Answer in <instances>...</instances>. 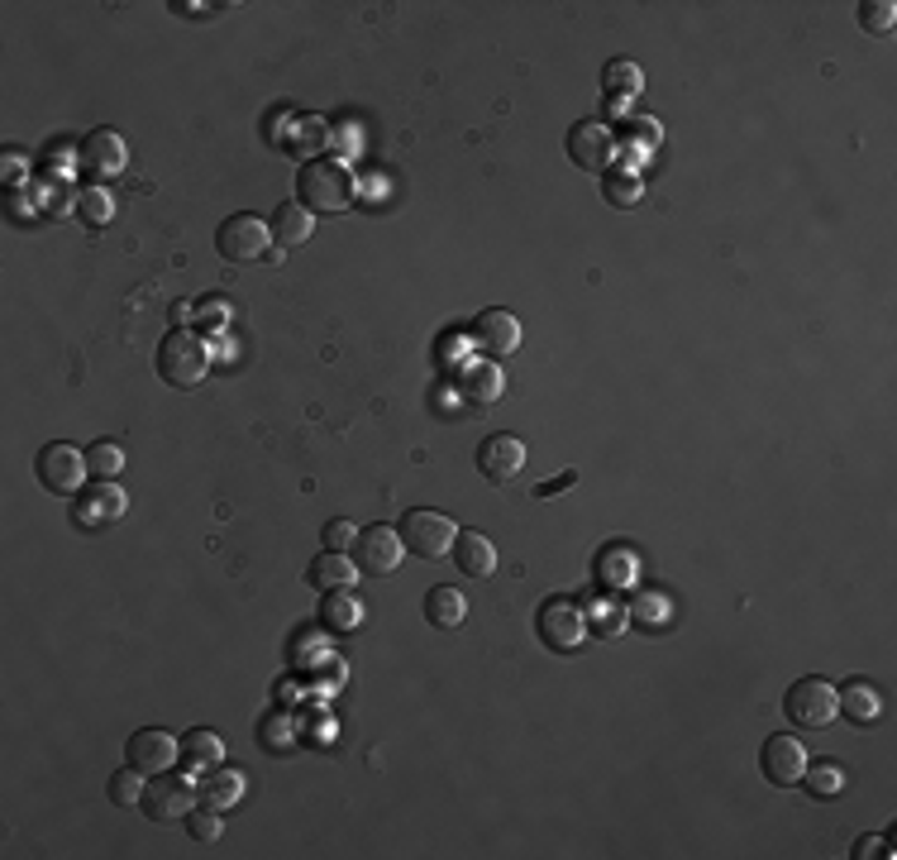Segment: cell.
Masks as SVG:
<instances>
[{
	"instance_id": "1",
	"label": "cell",
	"mask_w": 897,
	"mask_h": 860,
	"mask_svg": "<svg viewBox=\"0 0 897 860\" xmlns=\"http://www.w3.org/2000/svg\"><path fill=\"white\" fill-rule=\"evenodd\" d=\"M296 201L306 211H349L354 206V172L339 163V158H311L296 172Z\"/></svg>"
},
{
	"instance_id": "2",
	"label": "cell",
	"mask_w": 897,
	"mask_h": 860,
	"mask_svg": "<svg viewBox=\"0 0 897 860\" xmlns=\"http://www.w3.org/2000/svg\"><path fill=\"white\" fill-rule=\"evenodd\" d=\"M206 373H210V350H206V340L192 335L186 325H172L163 344H158V378H163L167 387H201L206 383Z\"/></svg>"
},
{
	"instance_id": "3",
	"label": "cell",
	"mask_w": 897,
	"mask_h": 860,
	"mask_svg": "<svg viewBox=\"0 0 897 860\" xmlns=\"http://www.w3.org/2000/svg\"><path fill=\"white\" fill-rule=\"evenodd\" d=\"M34 469H39V483L48 487L53 497H77L86 487V479H91V469H86V450H77V444H67V440L43 444Z\"/></svg>"
},
{
	"instance_id": "4",
	"label": "cell",
	"mask_w": 897,
	"mask_h": 860,
	"mask_svg": "<svg viewBox=\"0 0 897 860\" xmlns=\"http://www.w3.org/2000/svg\"><path fill=\"white\" fill-rule=\"evenodd\" d=\"M397 530H401V545H407L411 555H421V559H444L448 550H454V536H458V526L435 507H411L407 516H401Z\"/></svg>"
},
{
	"instance_id": "5",
	"label": "cell",
	"mask_w": 897,
	"mask_h": 860,
	"mask_svg": "<svg viewBox=\"0 0 897 860\" xmlns=\"http://www.w3.org/2000/svg\"><path fill=\"white\" fill-rule=\"evenodd\" d=\"M215 249H220V258H229V264H258V258L272 249V225L258 221L249 211H239V215H229V221H220V229H215Z\"/></svg>"
},
{
	"instance_id": "6",
	"label": "cell",
	"mask_w": 897,
	"mask_h": 860,
	"mask_svg": "<svg viewBox=\"0 0 897 860\" xmlns=\"http://www.w3.org/2000/svg\"><path fill=\"white\" fill-rule=\"evenodd\" d=\"M783 708L792 717V727H802V731H821V727H831L835 717H841L835 684H826V679H798V684L788 688Z\"/></svg>"
},
{
	"instance_id": "7",
	"label": "cell",
	"mask_w": 897,
	"mask_h": 860,
	"mask_svg": "<svg viewBox=\"0 0 897 860\" xmlns=\"http://www.w3.org/2000/svg\"><path fill=\"white\" fill-rule=\"evenodd\" d=\"M196 803H201V784L177 780V774H153L149 788H143V813H149L153 823H186V813H192Z\"/></svg>"
},
{
	"instance_id": "8",
	"label": "cell",
	"mask_w": 897,
	"mask_h": 860,
	"mask_svg": "<svg viewBox=\"0 0 897 860\" xmlns=\"http://www.w3.org/2000/svg\"><path fill=\"white\" fill-rule=\"evenodd\" d=\"M401 559H407V545H401V530H397V526H368V530H358V540H354V565H358V573L387 579V573L401 569Z\"/></svg>"
},
{
	"instance_id": "9",
	"label": "cell",
	"mask_w": 897,
	"mask_h": 860,
	"mask_svg": "<svg viewBox=\"0 0 897 860\" xmlns=\"http://www.w3.org/2000/svg\"><path fill=\"white\" fill-rule=\"evenodd\" d=\"M125 163H129V149L115 129H91L77 149V168L91 178V186H106L110 178H120Z\"/></svg>"
},
{
	"instance_id": "10",
	"label": "cell",
	"mask_w": 897,
	"mask_h": 860,
	"mask_svg": "<svg viewBox=\"0 0 897 860\" xmlns=\"http://www.w3.org/2000/svg\"><path fill=\"white\" fill-rule=\"evenodd\" d=\"M125 755H129V765H134L139 774H149V780H153V774H167L182 760V741L172 737V731H163V727H143V731L129 737Z\"/></svg>"
},
{
	"instance_id": "11",
	"label": "cell",
	"mask_w": 897,
	"mask_h": 860,
	"mask_svg": "<svg viewBox=\"0 0 897 860\" xmlns=\"http://www.w3.org/2000/svg\"><path fill=\"white\" fill-rule=\"evenodd\" d=\"M569 158L583 172H612V158H616V135L612 125L602 120H577L569 129Z\"/></svg>"
},
{
	"instance_id": "12",
	"label": "cell",
	"mask_w": 897,
	"mask_h": 860,
	"mask_svg": "<svg viewBox=\"0 0 897 860\" xmlns=\"http://www.w3.org/2000/svg\"><path fill=\"white\" fill-rule=\"evenodd\" d=\"M583 636H587V622L569 598H549L540 608V641L549 645V651H577V641Z\"/></svg>"
},
{
	"instance_id": "13",
	"label": "cell",
	"mask_w": 897,
	"mask_h": 860,
	"mask_svg": "<svg viewBox=\"0 0 897 860\" xmlns=\"http://www.w3.org/2000/svg\"><path fill=\"white\" fill-rule=\"evenodd\" d=\"M759 770H764V780L778 784V788L802 784V770H807L802 741L798 737H769L764 741V751H759Z\"/></svg>"
},
{
	"instance_id": "14",
	"label": "cell",
	"mask_w": 897,
	"mask_h": 860,
	"mask_svg": "<svg viewBox=\"0 0 897 860\" xmlns=\"http://www.w3.org/2000/svg\"><path fill=\"white\" fill-rule=\"evenodd\" d=\"M520 340H526V330H520V321L511 311H501V307H491L477 315V325H473V344L483 350L487 358H506V354H516L520 350Z\"/></svg>"
},
{
	"instance_id": "15",
	"label": "cell",
	"mask_w": 897,
	"mask_h": 860,
	"mask_svg": "<svg viewBox=\"0 0 897 860\" xmlns=\"http://www.w3.org/2000/svg\"><path fill=\"white\" fill-rule=\"evenodd\" d=\"M477 473L491 483H511L526 473V444L516 436H487L477 444Z\"/></svg>"
},
{
	"instance_id": "16",
	"label": "cell",
	"mask_w": 897,
	"mask_h": 860,
	"mask_svg": "<svg viewBox=\"0 0 897 860\" xmlns=\"http://www.w3.org/2000/svg\"><path fill=\"white\" fill-rule=\"evenodd\" d=\"M129 497L120 493V483H91L77 493V526L96 530V526H115L125 516Z\"/></svg>"
},
{
	"instance_id": "17",
	"label": "cell",
	"mask_w": 897,
	"mask_h": 860,
	"mask_svg": "<svg viewBox=\"0 0 897 860\" xmlns=\"http://www.w3.org/2000/svg\"><path fill=\"white\" fill-rule=\"evenodd\" d=\"M448 555H454L463 579H491V573H497V545H491L483 530H458Z\"/></svg>"
},
{
	"instance_id": "18",
	"label": "cell",
	"mask_w": 897,
	"mask_h": 860,
	"mask_svg": "<svg viewBox=\"0 0 897 860\" xmlns=\"http://www.w3.org/2000/svg\"><path fill=\"white\" fill-rule=\"evenodd\" d=\"M835 702H841V712L855 727H874L878 717H884V694H878V684H869V679L841 684V688H835Z\"/></svg>"
},
{
	"instance_id": "19",
	"label": "cell",
	"mask_w": 897,
	"mask_h": 860,
	"mask_svg": "<svg viewBox=\"0 0 897 860\" xmlns=\"http://www.w3.org/2000/svg\"><path fill=\"white\" fill-rule=\"evenodd\" d=\"M268 225H272V244H282V249H301V244L315 235V211H306L301 201H282Z\"/></svg>"
},
{
	"instance_id": "20",
	"label": "cell",
	"mask_w": 897,
	"mask_h": 860,
	"mask_svg": "<svg viewBox=\"0 0 897 860\" xmlns=\"http://www.w3.org/2000/svg\"><path fill=\"white\" fill-rule=\"evenodd\" d=\"M306 579H311L315 588H321V593H344V588H354L358 565H354L349 555H339V550H325V555H315V559H311Z\"/></svg>"
},
{
	"instance_id": "21",
	"label": "cell",
	"mask_w": 897,
	"mask_h": 860,
	"mask_svg": "<svg viewBox=\"0 0 897 860\" xmlns=\"http://www.w3.org/2000/svg\"><path fill=\"white\" fill-rule=\"evenodd\" d=\"M425 622L440 626V631L463 626V622H468V598H463L458 588H448V583L430 588V593H425Z\"/></svg>"
},
{
	"instance_id": "22",
	"label": "cell",
	"mask_w": 897,
	"mask_h": 860,
	"mask_svg": "<svg viewBox=\"0 0 897 860\" xmlns=\"http://www.w3.org/2000/svg\"><path fill=\"white\" fill-rule=\"evenodd\" d=\"M602 92L612 96V106L620 110L630 96H640L645 92V72L640 63H630V57H616V63H606L602 67Z\"/></svg>"
},
{
	"instance_id": "23",
	"label": "cell",
	"mask_w": 897,
	"mask_h": 860,
	"mask_svg": "<svg viewBox=\"0 0 897 860\" xmlns=\"http://www.w3.org/2000/svg\"><path fill=\"white\" fill-rule=\"evenodd\" d=\"M182 760L192 770H215L225 760V737H220V731H210V727L186 731V737H182Z\"/></svg>"
},
{
	"instance_id": "24",
	"label": "cell",
	"mask_w": 897,
	"mask_h": 860,
	"mask_svg": "<svg viewBox=\"0 0 897 860\" xmlns=\"http://www.w3.org/2000/svg\"><path fill=\"white\" fill-rule=\"evenodd\" d=\"M239 798H244V770H220L215 765V774L201 780V803H206V808L229 813Z\"/></svg>"
},
{
	"instance_id": "25",
	"label": "cell",
	"mask_w": 897,
	"mask_h": 860,
	"mask_svg": "<svg viewBox=\"0 0 897 860\" xmlns=\"http://www.w3.org/2000/svg\"><path fill=\"white\" fill-rule=\"evenodd\" d=\"M321 622H325L329 631H358V626H364V602H358L349 588H344V593H325Z\"/></svg>"
},
{
	"instance_id": "26",
	"label": "cell",
	"mask_w": 897,
	"mask_h": 860,
	"mask_svg": "<svg viewBox=\"0 0 897 860\" xmlns=\"http://www.w3.org/2000/svg\"><path fill=\"white\" fill-rule=\"evenodd\" d=\"M802 788L812 798H821V803L835 798L845 788V765H835V760H817V765L802 770Z\"/></svg>"
},
{
	"instance_id": "27",
	"label": "cell",
	"mask_w": 897,
	"mask_h": 860,
	"mask_svg": "<svg viewBox=\"0 0 897 860\" xmlns=\"http://www.w3.org/2000/svg\"><path fill=\"white\" fill-rule=\"evenodd\" d=\"M86 469H91L96 483H115L125 473V450L115 440H96L91 450H86Z\"/></svg>"
},
{
	"instance_id": "28",
	"label": "cell",
	"mask_w": 897,
	"mask_h": 860,
	"mask_svg": "<svg viewBox=\"0 0 897 860\" xmlns=\"http://www.w3.org/2000/svg\"><path fill=\"white\" fill-rule=\"evenodd\" d=\"M602 186H606V201L620 211H630V206H640L645 201V182H640V172H602Z\"/></svg>"
},
{
	"instance_id": "29",
	"label": "cell",
	"mask_w": 897,
	"mask_h": 860,
	"mask_svg": "<svg viewBox=\"0 0 897 860\" xmlns=\"http://www.w3.org/2000/svg\"><path fill=\"white\" fill-rule=\"evenodd\" d=\"M143 788H149V780H143V774L129 765V770H120V774H110L106 794H110L115 808H143Z\"/></svg>"
},
{
	"instance_id": "30",
	"label": "cell",
	"mask_w": 897,
	"mask_h": 860,
	"mask_svg": "<svg viewBox=\"0 0 897 860\" xmlns=\"http://www.w3.org/2000/svg\"><path fill=\"white\" fill-rule=\"evenodd\" d=\"M597 573H602V583H612V588H630L640 565H635V555L626 550V545H616V550H606L597 559Z\"/></svg>"
},
{
	"instance_id": "31",
	"label": "cell",
	"mask_w": 897,
	"mask_h": 860,
	"mask_svg": "<svg viewBox=\"0 0 897 860\" xmlns=\"http://www.w3.org/2000/svg\"><path fill=\"white\" fill-rule=\"evenodd\" d=\"M77 215L91 229H106L115 221V196L106 192V186H86V192L77 196Z\"/></svg>"
},
{
	"instance_id": "32",
	"label": "cell",
	"mask_w": 897,
	"mask_h": 860,
	"mask_svg": "<svg viewBox=\"0 0 897 860\" xmlns=\"http://www.w3.org/2000/svg\"><path fill=\"white\" fill-rule=\"evenodd\" d=\"M583 622L592 626V631H597V636H620V631H626V622H630V616H626V608H616V602H592V612L583 616Z\"/></svg>"
},
{
	"instance_id": "33",
	"label": "cell",
	"mask_w": 897,
	"mask_h": 860,
	"mask_svg": "<svg viewBox=\"0 0 897 860\" xmlns=\"http://www.w3.org/2000/svg\"><path fill=\"white\" fill-rule=\"evenodd\" d=\"M325 139H329V125L321 120V115H301V120H296V135H292V153L311 158Z\"/></svg>"
},
{
	"instance_id": "34",
	"label": "cell",
	"mask_w": 897,
	"mask_h": 860,
	"mask_svg": "<svg viewBox=\"0 0 897 860\" xmlns=\"http://www.w3.org/2000/svg\"><path fill=\"white\" fill-rule=\"evenodd\" d=\"M860 24L869 29V34H893L897 6H893V0H864V6H860Z\"/></svg>"
},
{
	"instance_id": "35",
	"label": "cell",
	"mask_w": 897,
	"mask_h": 860,
	"mask_svg": "<svg viewBox=\"0 0 897 860\" xmlns=\"http://www.w3.org/2000/svg\"><path fill=\"white\" fill-rule=\"evenodd\" d=\"M229 315H235V307H229L225 297H206V301L196 307V321H201V330H210V335L229 330Z\"/></svg>"
},
{
	"instance_id": "36",
	"label": "cell",
	"mask_w": 897,
	"mask_h": 860,
	"mask_svg": "<svg viewBox=\"0 0 897 860\" xmlns=\"http://www.w3.org/2000/svg\"><path fill=\"white\" fill-rule=\"evenodd\" d=\"M220 808H192L186 813V831H192L196 841H220Z\"/></svg>"
},
{
	"instance_id": "37",
	"label": "cell",
	"mask_w": 897,
	"mask_h": 860,
	"mask_svg": "<svg viewBox=\"0 0 897 860\" xmlns=\"http://www.w3.org/2000/svg\"><path fill=\"white\" fill-rule=\"evenodd\" d=\"M468 393L473 401H497L501 397V378H497V368H473V378H468Z\"/></svg>"
},
{
	"instance_id": "38",
	"label": "cell",
	"mask_w": 897,
	"mask_h": 860,
	"mask_svg": "<svg viewBox=\"0 0 897 860\" xmlns=\"http://www.w3.org/2000/svg\"><path fill=\"white\" fill-rule=\"evenodd\" d=\"M630 143H635V149H659V143H663V129H659V120H655V115H640V120H630Z\"/></svg>"
},
{
	"instance_id": "39",
	"label": "cell",
	"mask_w": 897,
	"mask_h": 860,
	"mask_svg": "<svg viewBox=\"0 0 897 860\" xmlns=\"http://www.w3.org/2000/svg\"><path fill=\"white\" fill-rule=\"evenodd\" d=\"M321 540H325V550H354V540H358V526L354 522H329L325 530H321Z\"/></svg>"
},
{
	"instance_id": "40",
	"label": "cell",
	"mask_w": 897,
	"mask_h": 860,
	"mask_svg": "<svg viewBox=\"0 0 897 860\" xmlns=\"http://www.w3.org/2000/svg\"><path fill=\"white\" fill-rule=\"evenodd\" d=\"M635 616H640V622H649V626H663V616H669V602H663L659 593H645L640 602H635Z\"/></svg>"
},
{
	"instance_id": "41",
	"label": "cell",
	"mask_w": 897,
	"mask_h": 860,
	"mask_svg": "<svg viewBox=\"0 0 897 860\" xmlns=\"http://www.w3.org/2000/svg\"><path fill=\"white\" fill-rule=\"evenodd\" d=\"M577 483V469H563L559 473V479H549V483H540V487H534V493H540V497H554V493H563V487H573Z\"/></svg>"
},
{
	"instance_id": "42",
	"label": "cell",
	"mask_w": 897,
	"mask_h": 860,
	"mask_svg": "<svg viewBox=\"0 0 897 860\" xmlns=\"http://www.w3.org/2000/svg\"><path fill=\"white\" fill-rule=\"evenodd\" d=\"M282 727H287V717H282V712H278V717H268V722H263V731H268V745H272V751H287V745H292V741L282 737Z\"/></svg>"
},
{
	"instance_id": "43",
	"label": "cell",
	"mask_w": 897,
	"mask_h": 860,
	"mask_svg": "<svg viewBox=\"0 0 897 860\" xmlns=\"http://www.w3.org/2000/svg\"><path fill=\"white\" fill-rule=\"evenodd\" d=\"M884 846H888L884 837H860V841H855V860H869V856H888Z\"/></svg>"
},
{
	"instance_id": "44",
	"label": "cell",
	"mask_w": 897,
	"mask_h": 860,
	"mask_svg": "<svg viewBox=\"0 0 897 860\" xmlns=\"http://www.w3.org/2000/svg\"><path fill=\"white\" fill-rule=\"evenodd\" d=\"M29 172V158L24 153H6V182H20Z\"/></svg>"
},
{
	"instance_id": "45",
	"label": "cell",
	"mask_w": 897,
	"mask_h": 860,
	"mask_svg": "<svg viewBox=\"0 0 897 860\" xmlns=\"http://www.w3.org/2000/svg\"><path fill=\"white\" fill-rule=\"evenodd\" d=\"M192 315H196V307H186V301H177V307H172V321H177V325H186Z\"/></svg>"
}]
</instances>
